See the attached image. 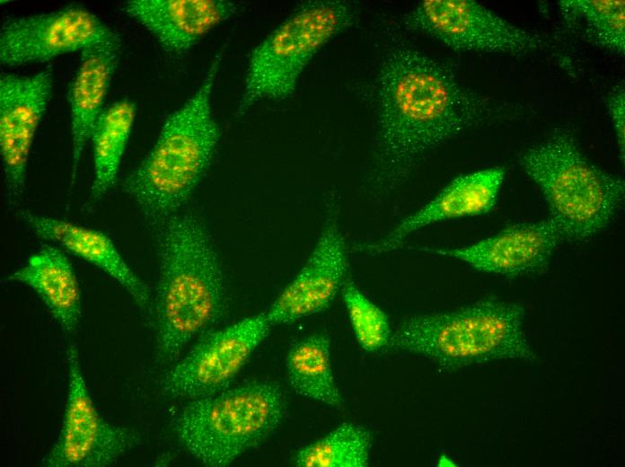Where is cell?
<instances>
[{"mask_svg": "<svg viewBox=\"0 0 625 467\" xmlns=\"http://www.w3.org/2000/svg\"><path fill=\"white\" fill-rule=\"evenodd\" d=\"M494 110L441 62L410 47L391 49L378 73L372 187L400 188L425 154Z\"/></svg>", "mask_w": 625, "mask_h": 467, "instance_id": "cell-1", "label": "cell"}, {"mask_svg": "<svg viewBox=\"0 0 625 467\" xmlns=\"http://www.w3.org/2000/svg\"><path fill=\"white\" fill-rule=\"evenodd\" d=\"M157 252L156 350L160 362L173 364L191 339L224 314L228 290L219 254L198 215L179 211L159 225Z\"/></svg>", "mask_w": 625, "mask_h": 467, "instance_id": "cell-2", "label": "cell"}, {"mask_svg": "<svg viewBox=\"0 0 625 467\" xmlns=\"http://www.w3.org/2000/svg\"><path fill=\"white\" fill-rule=\"evenodd\" d=\"M223 51L199 87L165 119L153 148L122 182L124 192L156 227L180 211L199 185L216 154L220 129L211 105Z\"/></svg>", "mask_w": 625, "mask_h": 467, "instance_id": "cell-3", "label": "cell"}, {"mask_svg": "<svg viewBox=\"0 0 625 467\" xmlns=\"http://www.w3.org/2000/svg\"><path fill=\"white\" fill-rule=\"evenodd\" d=\"M524 318L522 304L491 296L451 312L406 317L388 347L426 357L446 371L500 359L533 361Z\"/></svg>", "mask_w": 625, "mask_h": 467, "instance_id": "cell-4", "label": "cell"}, {"mask_svg": "<svg viewBox=\"0 0 625 467\" xmlns=\"http://www.w3.org/2000/svg\"><path fill=\"white\" fill-rule=\"evenodd\" d=\"M519 164L541 189L549 218L566 242L591 239L612 222L623 202V180L588 160L564 128L529 147Z\"/></svg>", "mask_w": 625, "mask_h": 467, "instance_id": "cell-5", "label": "cell"}, {"mask_svg": "<svg viewBox=\"0 0 625 467\" xmlns=\"http://www.w3.org/2000/svg\"><path fill=\"white\" fill-rule=\"evenodd\" d=\"M285 413L280 386L254 381L192 399L172 418V427L195 459L224 467L273 434Z\"/></svg>", "mask_w": 625, "mask_h": 467, "instance_id": "cell-6", "label": "cell"}, {"mask_svg": "<svg viewBox=\"0 0 625 467\" xmlns=\"http://www.w3.org/2000/svg\"><path fill=\"white\" fill-rule=\"evenodd\" d=\"M357 13V4L345 0L299 4L252 51L236 116L260 101L289 98L315 54L350 27Z\"/></svg>", "mask_w": 625, "mask_h": 467, "instance_id": "cell-7", "label": "cell"}, {"mask_svg": "<svg viewBox=\"0 0 625 467\" xmlns=\"http://www.w3.org/2000/svg\"><path fill=\"white\" fill-rule=\"evenodd\" d=\"M404 23L456 51L521 55L549 45L541 34L508 22L473 0L421 1L404 16Z\"/></svg>", "mask_w": 625, "mask_h": 467, "instance_id": "cell-8", "label": "cell"}, {"mask_svg": "<svg viewBox=\"0 0 625 467\" xmlns=\"http://www.w3.org/2000/svg\"><path fill=\"white\" fill-rule=\"evenodd\" d=\"M68 391L63 423L42 459L46 467H109L140 442L130 427L114 426L98 412L87 388L76 347L66 352Z\"/></svg>", "mask_w": 625, "mask_h": 467, "instance_id": "cell-9", "label": "cell"}, {"mask_svg": "<svg viewBox=\"0 0 625 467\" xmlns=\"http://www.w3.org/2000/svg\"><path fill=\"white\" fill-rule=\"evenodd\" d=\"M272 325L260 313L205 332L162 381L171 397L197 399L226 389L242 370Z\"/></svg>", "mask_w": 625, "mask_h": 467, "instance_id": "cell-10", "label": "cell"}, {"mask_svg": "<svg viewBox=\"0 0 625 467\" xmlns=\"http://www.w3.org/2000/svg\"><path fill=\"white\" fill-rule=\"evenodd\" d=\"M118 37L89 9L69 4L5 20L0 30V61L9 66L46 62Z\"/></svg>", "mask_w": 625, "mask_h": 467, "instance_id": "cell-11", "label": "cell"}, {"mask_svg": "<svg viewBox=\"0 0 625 467\" xmlns=\"http://www.w3.org/2000/svg\"><path fill=\"white\" fill-rule=\"evenodd\" d=\"M348 269L346 240L338 207L332 205L306 262L264 312L269 323L289 324L327 309L340 292Z\"/></svg>", "mask_w": 625, "mask_h": 467, "instance_id": "cell-12", "label": "cell"}, {"mask_svg": "<svg viewBox=\"0 0 625 467\" xmlns=\"http://www.w3.org/2000/svg\"><path fill=\"white\" fill-rule=\"evenodd\" d=\"M53 84L51 70L0 77V153L10 201L20 198L24 191L28 159Z\"/></svg>", "mask_w": 625, "mask_h": 467, "instance_id": "cell-13", "label": "cell"}, {"mask_svg": "<svg viewBox=\"0 0 625 467\" xmlns=\"http://www.w3.org/2000/svg\"><path fill=\"white\" fill-rule=\"evenodd\" d=\"M563 242L557 225L547 218L514 224L495 235L463 247L420 250L461 260L478 271L518 278L543 274Z\"/></svg>", "mask_w": 625, "mask_h": 467, "instance_id": "cell-14", "label": "cell"}, {"mask_svg": "<svg viewBox=\"0 0 625 467\" xmlns=\"http://www.w3.org/2000/svg\"><path fill=\"white\" fill-rule=\"evenodd\" d=\"M505 176L506 169L502 166L460 175L390 233L375 241L355 243L353 249L373 256L391 252L403 246L410 234L426 226L487 214L497 203Z\"/></svg>", "mask_w": 625, "mask_h": 467, "instance_id": "cell-15", "label": "cell"}, {"mask_svg": "<svg viewBox=\"0 0 625 467\" xmlns=\"http://www.w3.org/2000/svg\"><path fill=\"white\" fill-rule=\"evenodd\" d=\"M123 10L150 31L166 52L180 56L239 13L240 4L228 0H130Z\"/></svg>", "mask_w": 625, "mask_h": 467, "instance_id": "cell-16", "label": "cell"}, {"mask_svg": "<svg viewBox=\"0 0 625 467\" xmlns=\"http://www.w3.org/2000/svg\"><path fill=\"white\" fill-rule=\"evenodd\" d=\"M21 216L40 237L54 242L68 252L96 266L115 279L144 313L153 318L154 295L122 258L104 233L64 219L37 215L27 210Z\"/></svg>", "mask_w": 625, "mask_h": 467, "instance_id": "cell-17", "label": "cell"}, {"mask_svg": "<svg viewBox=\"0 0 625 467\" xmlns=\"http://www.w3.org/2000/svg\"><path fill=\"white\" fill-rule=\"evenodd\" d=\"M121 45L119 36L81 50L80 64L67 94L72 140L71 187L75 181L82 153L103 111L104 101L119 61Z\"/></svg>", "mask_w": 625, "mask_h": 467, "instance_id": "cell-18", "label": "cell"}, {"mask_svg": "<svg viewBox=\"0 0 625 467\" xmlns=\"http://www.w3.org/2000/svg\"><path fill=\"white\" fill-rule=\"evenodd\" d=\"M8 279L31 287L66 334L77 331L81 291L74 267L61 250L45 245Z\"/></svg>", "mask_w": 625, "mask_h": 467, "instance_id": "cell-19", "label": "cell"}, {"mask_svg": "<svg viewBox=\"0 0 625 467\" xmlns=\"http://www.w3.org/2000/svg\"><path fill=\"white\" fill-rule=\"evenodd\" d=\"M330 339L323 332L294 341L286 357L288 383L303 397L339 408L342 396L330 363Z\"/></svg>", "mask_w": 625, "mask_h": 467, "instance_id": "cell-20", "label": "cell"}, {"mask_svg": "<svg viewBox=\"0 0 625 467\" xmlns=\"http://www.w3.org/2000/svg\"><path fill=\"white\" fill-rule=\"evenodd\" d=\"M136 114V103L124 98L103 110L95 124L91 137L93 155L92 201L101 199L116 183Z\"/></svg>", "mask_w": 625, "mask_h": 467, "instance_id": "cell-21", "label": "cell"}, {"mask_svg": "<svg viewBox=\"0 0 625 467\" xmlns=\"http://www.w3.org/2000/svg\"><path fill=\"white\" fill-rule=\"evenodd\" d=\"M567 26L578 37L607 50L625 53L623 0H562L558 3Z\"/></svg>", "mask_w": 625, "mask_h": 467, "instance_id": "cell-22", "label": "cell"}, {"mask_svg": "<svg viewBox=\"0 0 625 467\" xmlns=\"http://www.w3.org/2000/svg\"><path fill=\"white\" fill-rule=\"evenodd\" d=\"M371 447L372 434L367 428L344 422L301 447L292 463L298 467H366Z\"/></svg>", "mask_w": 625, "mask_h": 467, "instance_id": "cell-23", "label": "cell"}, {"mask_svg": "<svg viewBox=\"0 0 625 467\" xmlns=\"http://www.w3.org/2000/svg\"><path fill=\"white\" fill-rule=\"evenodd\" d=\"M340 293L362 348L376 352L388 347L392 331L385 313L361 292L349 276L345 279Z\"/></svg>", "mask_w": 625, "mask_h": 467, "instance_id": "cell-24", "label": "cell"}, {"mask_svg": "<svg viewBox=\"0 0 625 467\" xmlns=\"http://www.w3.org/2000/svg\"><path fill=\"white\" fill-rule=\"evenodd\" d=\"M607 108L614 128L621 161L625 157V92L621 85H616L607 97Z\"/></svg>", "mask_w": 625, "mask_h": 467, "instance_id": "cell-25", "label": "cell"}]
</instances>
